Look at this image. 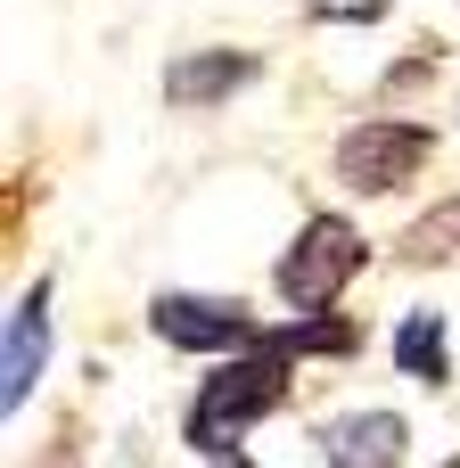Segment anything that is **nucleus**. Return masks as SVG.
Masks as SVG:
<instances>
[{
  "mask_svg": "<svg viewBox=\"0 0 460 468\" xmlns=\"http://www.w3.org/2000/svg\"><path fill=\"white\" fill-rule=\"evenodd\" d=\"M395 362H403L420 387H444V378H453V354H444V321H436V313H412V321L395 329Z\"/></svg>",
  "mask_w": 460,
  "mask_h": 468,
  "instance_id": "obj_8",
  "label": "nucleus"
},
{
  "mask_svg": "<svg viewBox=\"0 0 460 468\" xmlns=\"http://www.w3.org/2000/svg\"><path fill=\"white\" fill-rule=\"evenodd\" d=\"M49 370V280H33L8 313V337H0V411H16Z\"/></svg>",
  "mask_w": 460,
  "mask_h": 468,
  "instance_id": "obj_5",
  "label": "nucleus"
},
{
  "mask_svg": "<svg viewBox=\"0 0 460 468\" xmlns=\"http://www.w3.org/2000/svg\"><path fill=\"white\" fill-rule=\"evenodd\" d=\"M305 16L313 25H379L387 0H305Z\"/></svg>",
  "mask_w": 460,
  "mask_h": 468,
  "instance_id": "obj_10",
  "label": "nucleus"
},
{
  "mask_svg": "<svg viewBox=\"0 0 460 468\" xmlns=\"http://www.w3.org/2000/svg\"><path fill=\"white\" fill-rule=\"evenodd\" d=\"M412 444V428L395 411H346V420H321V461L329 468H395Z\"/></svg>",
  "mask_w": 460,
  "mask_h": 468,
  "instance_id": "obj_7",
  "label": "nucleus"
},
{
  "mask_svg": "<svg viewBox=\"0 0 460 468\" xmlns=\"http://www.w3.org/2000/svg\"><path fill=\"white\" fill-rule=\"evenodd\" d=\"M428 156H436V132H428V123L379 115V123H354V132L337 140V181H346L354 197H387V189H403Z\"/></svg>",
  "mask_w": 460,
  "mask_h": 468,
  "instance_id": "obj_3",
  "label": "nucleus"
},
{
  "mask_svg": "<svg viewBox=\"0 0 460 468\" xmlns=\"http://www.w3.org/2000/svg\"><path fill=\"white\" fill-rule=\"evenodd\" d=\"M148 329H156L173 354H255V346L272 337L247 304H230V296H181V288H165V296L148 304Z\"/></svg>",
  "mask_w": 460,
  "mask_h": 468,
  "instance_id": "obj_4",
  "label": "nucleus"
},
{
  "mask_svg": "<svg viewBox=\"0 0 460 468\" xmlns=\"http://www.w3.org/2000/svg\"><path fill=\"white\" fill-rule=\"evenodd\" d=\"M255 74H263L255 49H189V58L165 66V99L173 107H230Z\"/></svg>",
  "mask_w": 460,
  "mask_h": 468,
  "instance_id": "obj_6",
  "label": "nucleus"
},
{
  "mask_svg": "<svg viewBox=\"0 0 460 468\" xmlns=\"http://www.w3.org/2000/svg\"><path fill=\"white\" fill-rule=\"evenodd\" d=\"M288 362H296V354H280L272 337H263L255 354L214 362L206 387H198V403H189V444H198V452H239L247 428L288 403Z\"/></svg>",
  "mask_w": 460,
  "mask_h": 468,
  "instance_id": "obj_1",
  "label": "nucleus"
},
{
  "mask_svg": "<svg viewBox=\"0 0 460 468\" xmlns=\"http://www.w3.org/2000/svg\"><path fill=\"white\" fill-rule=\"evenodd\" d=\"M222 468H255V461H239V452H222Z\"/></svg>",
  "mask_w": 460,
  "mask_h": 468,
  "instance_id": "obj_11",
  "label": "nucleus"
},
{
  "mask_svg": "<svg viewBox=\"0 0 460 468\" xmlns=\"http://www.w3.org/2000/svg\"><path fill=\"white\" fill-rule=\"evenodd\" d=\"M444 468H460V461H444Z\"/></svg>",
  "mask_w": 460,
  "mask_h": 468,
  "instance_id": "obj_12",
  "label": "nucleus"
},
{
  "mask_svg": "<svg viewBox=\"0 0 460 468\" xmlns=\"http://www.w3.org/2000/svg\"><path fill=\"white\" fill-rule=\"evenodd\" d=\"M362 263H370V239L346 214H313L296 230V247L280 255V296L296 313H337V296L362 280Z\"/></svg>",
  "mask_w": 460,
  "mask_h": 468,
  "instance_id": "obj_2",
  "label": "nucleus"
},
{
  "mask_svg": "<svg viewBox=\"0 0 460 468\" xmlns=\"http://www.w3.org/2000/svg\"><path fill=\"white\" fill-rule=\"evenodd\" d=\"M444 255H460V197H444L436 214L403 230V263H444Z\"/></svg>",
  "mask_w": 460,
  "mask_h": 468,
  "instance_id": "obj_9",
  "label": "nucleus"
}]
</instances>
